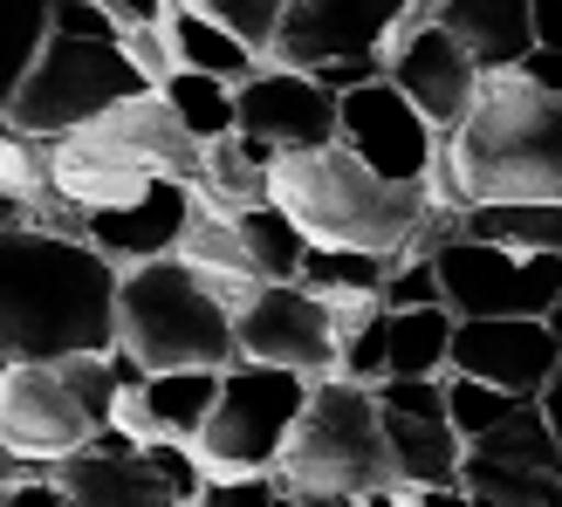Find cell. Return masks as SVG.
<instances>
[{"instance_id": "obj_1", "label": "cell", "mask_w": 562, "mask_h": 507, "mask_svg": "<svg viewBox=\"0 0 562 507\" xmlns=\"http://www.w3.org/2000/svg\"><path fill=\"white\" fill-rule=\"evenodd\" d=\"M117 281L90 240L42 227L0 234V363H69L117 350Z\"/></svg>"}, {"instance_id": "obj_2", "label": "cell", "mask_w": 562, "mask_h": 507, "mask_svg": "<svg viewBox=\"0 0 562 507\" xmlns=\"http://www.w3.org/2000/svg\"><path fill=\"white\" fill-rule=\"evenodd\" d=\"M439 185L446 206H562V97L487 76L439 151Z\"/></svg>"}, {"instance_id": "obj_3", "label": "cell", "mask_w": 562, "mask_h": 507, "mask_svg": "<svg viewBox=\"0 0 562 507\" xmlns=\"http://www.w3.org/2000/svg\"><path fill=\"white\" fill-rule=\"evenodd\" d=\"M268 206H281L308 234V247H357L405 261L426 234L432 185H391L344 145L329 151H289L268 165Z\"/></svg>"}, {"instance_id": "obj_4", "label": "cell", "mask_w": 562, "mask_h": 507, "mask_svg": "<svg viewBox=\"0 0 562 507\" xmlns=\"http://www.w3.org/2000/svg\"><path fill=\"white\" fill-rule=\"evenodd\" d=\"M117 357L145 378L165 371H234L240 336L234 308L220 302L179 254L145 268H124L117 281Z\"/></svg>"}, {"instance_id": "obj_5", "label": "cell", "mask_w": 562, "mask_h": 507, "mask_svg": "<svg viewBox=\"0 0 562 507\" xmlns=\"http://www.w3.org/2000/svg\"><path fill=\"white\" fill-rule=\"evenodd\" d=\"M274 473H281L289 494H350V500L405 494L398 473H391L378 391L350 384V378H323L308 391V412L295 418L289 453H281Z\"/></svg>"}, {"instance_id": "obj_6", "label": "cell", "mask_w": 562, "mask_h": 507, "mask_svg": "<svg viewBox=\"0 0 562 507\" xmlns=\"http://www.w3.org/2000/svg\"><path fill=\"white\" fill-rule=\"evenodd\" d=\"M151 82L131 69L124 42H76V35H48L35 76L21 82V97L8 110V131L35 137V145H63L82 137L97 117H110L117 103L145 97Z\"/></svg>"}, {"instance_id": "obj_7", "label": "cell", "mask_w": 562, "mask_h": 507, "mask_svg": "<svg viewBox=\"0 0 562 507\" xmlns=\"http://www.w3.org/2000/svg\"><path fill=\"white\" fill-rule=\"evenodd\" d=\"M308 378L295 371H268V363H234L227 384H220V405L206 418V432L192 453L206 460L213 481L227 473H274L281 453H289L295 418L308 412Z\"/></svg>"}, {"instance_id": "obj_8", "label": "cell", "mask_w": 562, "mask_h": 507, "mask_svg": "<svg viewBox=\"0 0 562 507\" xmlns=\"http://www.w3.org/2000/svg\"><path fill=\"white\" fill-rule=\"evenodd\" d=\"M446 281V308L460 323H508V316H549L562 302V254H515L487 240H446L432 254Z\"/></svg>"}, {"instance_id": "obj_9", "label": "cell", "mask_w": 562, "mask_h": 507, "mask_svg": "<svg viewBox=\"0 0 562 507\" xmlns=\"http://www.w3.org/2000/svg\"><path fill=\"white\" fill-rule=\"evenodd\" d=\"M240 336V363H268V371H295L308 384H323L344 371V336L323 295H308L302 281H268L234 316Z\"/></svg>"}, {"instance_id": "obj_10", "label": "cell", "mask_w": 562, "mask_h": 507, "mask_svg": "<svg viewBox=\"0 0 562 507\" xmlns=\"http://www.w3.org/2000/svg\"><path fill=\"white\" fill-rule=\"evenodd\" d=\"M418 8L426 0H289L268 63L302 69V76H316L329 63H363V55H384L398 42V27Z\"/></svg>"}, {"instance_id": "obj_11", "label": "cell", "mask_w": 562, "mask_h": 507, "mask_svg": "<svg viewBox=\"0 0 562 507\" xmlns=\"http://www.w3.org/2000/svg\"><path fill=\"white\" fill-rule=\"evenodd\" d=\"M384 76L398 82L405 103H412L439 137H453V131L467 124V110L481 103V82H487L481 69H473V55L432 21V0L398 27V42L384 48Z\"/></svg>"}, {"instance_id": "obj_12", "label": "cell", "mask_w": 562, "mask_h": 507, "mask_svg": "<svg viewBox=\"0 0 562 507\" xmlns=\"http://www.w3.org/2000/svg\"><path fill=\"white\" fill-rule=\"evenodd\" d=\"M90 412L69 398V384L55 363H8L0 371V446L27 466H63L76 453H90Z\"/></svg>"}, {"instance_id": "obj_13", "label": "cell", "mask_w": 562, "mask_h": 507, "mask_svg": "<svg viewBox=\"0 0 562 507\" xmlns=\"http://www.w3.org/2000/svg\"><path fill=\"white\" fill-rule=\"evenodd\" d=\"M336 145H344L350 158H363L391 185H432L446 137L405 103L398 82L378 76V82H363V90L344 97V137H336Z\"/></svg>"}, {"instance_id": "obj_14", "label": "cell", "mask_w": 562, "mask_h": 507, "mask_svg": "<svg viewBox=\"0 0 562 507\" xmlns=\"http://www.w3.org/2000/svg\"><path fill=\"white\" fill-rule=\"evenodd\" d=\"M240 137H255L268 151H329L344 137V103H336L316 76L268 63L261 76L240 82Z\"/></svg>"}, {"instance_id": "obj_15", "label": "cell", "mask_w": 562, "mask_h": 507, "mask_svg": "<svg viewBox=\"0 0 562 507\" xmlns=\"http://www.w3.org/2000/svg\"><path fill=\"white\" fill-rule=\"evenodd\" d=\"M453 378H481L508 398H542L562 378V343L542 316H508V323H460L453 336Z\"/></svg>"}, {"instance_id": "obj_16", "label": "cell", "mask_w": 562, "mask_h": 507, "mask_svg": "<svg viewBox=\"0 0 562 507\" xmlns=\"http://www.w3.org/2000/svg\"><path fill=\"white\" fill-rule=\"evenodd\" d=\"M82 145L124 158V165H137V172L179 179V185H192V192H200V179H206V145H192V137L179 131L172 103H165L158 90H145V97L117 103L110 117H97L90 131H82Z\"/></svg>"}, {"instance_id": "obj_17", "label": "cell", "mask_w": 562, "mask_h": 507, "mask_svg": "<svg viewBox=\"0 0 562 507\" xmlns=\"http://www.w3.org/2000/svg\"><path fill=\"white\" fill-rule=\"evenodd\" d=\"M432 21L473 55L481 76H515L536 55V0H432Z\"/></svg>"}, {"instance_id": "obj_18", "label": "cell", "mask_w": 562, "mask_h": 507, "mask_svg": "<svg viewBox=\"0 0 562 507\" xmlns=\"http://www.w3.org/2000/svg\"><path fill=\"white\" fill-rule=\"evenodd\" d=\"M48 172H55V192L82 213V219H103V213H131L145 206L151 192L165 185L158 172H137V165L110 158L97 145H82V137H63V145H48ZM179 185V179H172Z\"/></svg>"}, {"instance_id": "obj_19", "label": "cell", "mask_w": 562, "mask_h": 507, "mask_svg": "<svg viewBox=\"0 0 562 507\" xmlns=\"http://www.w3.org/2000/svg\"><path fill=\"white\" fill-rule=\"evenodd\" d=\"M48 487L63 494V507H186V500L151 473L145 453H131V460L76 453V460H63V466H48Z\"/></svg>"}, {"instance_id": "obj_20", "label": "cell", "mask_w": 562, "mask_h": 507, "mask_svg": "<svg viewBox=\"0 0 562 507\" xmlns=\"http://www.w3.org/2000/svg\"><path fill=\"white\" fill-rule=\"evenodd\" d=\"M384 446H391V473H398L405 494L460 487L467 439L453 432V418H446V412H384Z\"/></svg>"}, {"instance_id": "obj_21", "label": "cell", "mask_w": 562, "mask_h": 507, "mask_svg": "<svg viewBox=\"0 0 562 507\" xmlns=\"http://www.w3.org/2000/svg\"><path fill=\"white\" fill-rule=\"evenodd\" d=\"M165 27H172V55H179V69L220 76V82H234V90H240L247 76H261V69H268V55H261L255 42H240L234 27L206 21L200 8H172V14H165Z\"/></svg>"}, {"instance_id": "obj_22", "label": "cell", "mask_w": 562, "mask_h": 507, "mask_svg": "<svg viewBox=\"0 0 562 507\" xmlns=\"http://www.w3.org/2000/svg\"><path fill=\"white\" fill-rule=\"evenodd\" d=\"M158 97L172 103V117H179V131L192 145H227V137H240V90L234 82L179 69L172 82H158Z\"/></svg>"}, {"instance_id": "obj_23", "label": "cell", "mask_w": 562, "mask_h": 507, "mask_svg": "<svg viewBox=\"0 0 562 507\" xmlns=\"http://www.w3.org/2000/svg\"><path fill=\"white\" fill-rule=\"evenodd\" d=\"M55 35V0H0V124Z\"/></svg>"}, {"instance_id": "obj_24", "label": "cell", "mask_w": 562, "mask_h": 507, "mask_svg": "<svg viewBox=\"0 0 562 507\" xmlns=\"http://www.w3.org/2000/svg\"><path fill=\"white\" fill-rule=\"evenodd\" d=\"M220 384H227V371H165V378H145V398H151V418H158V439L200 446L206 418H213V405H220Z\"/></svg>"}, {"instance_id": "obj_25", "label": "cell", "mask_w": 562, "mask_h": 507, "mask_svg": "<svg viewBox=\"0 0 562 507\" xmlns=\"http://www.w3.org/2000/svg\"><path fill=\"white\" fill-rule=\"evenodd\" d=\"M453 308H405L391 316V378H453Z\"/></svg>"}, {"instance_id": "obj_26", "label": "cell", "mask_w": 562, "mask_h": 507, "mask_svg": "<svg viewBox=\"0 0 562 507\" xmlns=\"http://www.w3.org/2000/svg\"><path fill=\"white\" fill-rule=\"evenodd\" d=\"M391 254H357V247H308L302 261V289L323 295V302H384V281H391Z\"/></svg>"}, {"instance_id": "obj_27", "label": "cell", "mask_w": 562, "mask_h": 507, "mask_svg": "<svg viewBox=\"0 0 562 507\" xmlns=\"http://www.w3.org/2000/svg\"><path fill=\"white\" fill-rule=\"evenodd\" d=\"M460 234L515 254H562V206H460Z\"/></svg>"}, {"instance_id": "obj_28", "label": "cell", "mask_w": 562, "mask_h": 507, "mask_svg": "<svg viewBox=\"0 0 562 507\" xmlns=\"http://www.w3.org/2000/svg\"><path fill=\"white\" fill-rule=\"evenodd\" d=\"M234 227H240L247 261H255L261 281H295V274H302V261H308V234H302L281 206H268V200H261V206H240Z\"/></svg>"}, {"instance_id": "obj_29", "label": "cell", "mask_w": 562, "mask_h": 507, "mask_svg": "<svg viewBox=\"0 0 562 507\" xmlns=\"http://www.w3.org/2000/svg\"><path fill=\"white\" fill-rule=\"evenodd\" d=\"M460 487L481 507H562V481H555V473H528V466L487 460V453H467Z\"/></svg>"}, {"instance_id": "obj_30", "label": "cell", "mask_w": 562, "mask_h": 507, "mask_svg": "<svg viewBox=\"0 0 562 507\" xmlns=\"http://www.w3.org/2000/svg\"><path fill=\"white\" fill-rule=\"evenodd\" d=\"M467 453H487V460H508V466H528V473H555V481H562L555 432H549V418H542V405H536V398L515 405L508 426H494L481 446H467Z\"/></svg>"}, {"instance_id": "obj_31", "label": "cell", "mask_w": 562, "mask_h": 507, "mask_svg": "<svg viewBox=\"0 0 562 507\" xmlns=\"http://www.w3.org/2000/svg\"><path fill=\"white\" fill-rule=\"evenodd\" d=\"M515 405H528V398H508V391H494L481 378H446V418H453V432L467 446H481L494 426H508Z\"/></svg>"}, {"instance_id": "obj_32", "label": "cell", "mask_w": 562, "mask_h": 507, "mask_svg": "<svg viewBox=\"0 0 562 507\" xmlns=\"http://www.w3.org/2000/svg\"><path fill=\"white\" fill-rule=\"evenodd\" d=\"M0 192L21 206V213H42L55 200V172H48V145L35 137L8 131V145H0Z\"/></svg>"}, {"instance_id": "obj_33", "label": "cell", "mask_w": 562, "mask_h": 507, "mask_svg": "<svg viewBox=\"0 0 562 507\" xmlns=\"http://www.w3.org/2000/svg\"><path fill=\"white\" fill-rule=\"evenodd\" d=\"M179 8H200L206 21L234 27L240 42H255L261 55H274V35H281V14H289V0H179Z\"/></svg>"}, {"instance_id": "obj_34", "label": "cell", "mask_w": 562, "mask_h": 507, "mask_svg": "<svg viewBox=\"0 0 562 507\" xmlns=\"http://www.w3.org/2000/svg\"><path fill=\"white\" fill-rule=\"evenodd\" d=\"M336 378H350V384H384L391 378V308H378L371 323H363L357 336H344V371Z\"/></svg>"}, {"instance_id": "obj_35", "label": "cell", "mask_w": 562, "mask_h": 507, "mask_svg": "<svg viewBox=\"0 0 562 507\" xmlns=\"http://www.w3.org/2000/svg\"><path fill=\"white\" fill-rule=\"evenodd\" d=\"M384 308H391V316H405V308H446V281H439V268L426 261V254H405V261L391 268Z\"/></svg>"}, {"instance_id": "obj_36", "label": "cell", "mask_w": 562, "mask_h": 507, "mask_svg": "<svg viewBox=\"0 0 562 507\" xmlns=\"http://www.w3.org/2000/svg\"><path fill=\"white\" fill-rule=\"evenodd\" d=\"M124 55H131V69L151 82H172L179 76V55H172V27L165 21H151V27H124Z\"/></svg>"}, {"instance_id": "obj_37", "label": "cell", "mask_w": 562, "mask_h": 507, "mask_svg": "<svg viewBox=\"0 0 562 507\" xmlns=\"http://www.w3.org/2000/svg\"><path fill=\"white\" fill-rule=\"evenodd\" d=\"M289 487H281V473H227V481H206L200 507H281Z\"/></svg>"}, {"instance_id": "obj_38", "label": "cell", "mask_w": 562, "mask_h": 507, "mask_svg": "<svg viewBox=\"0 0 562 507\" xmlns=\"http://www.w3.org/2000/svg\"><path fill=\"white\" fill-rule=\"evenodd\" d=\"M55 35H76V42H124V27L110 21V8H97V0H55Z\"/></svg>"}, {"instance_id": "obj_39", "label": "cell", "mask_w": 562, "mask_h": 507, "mask_svg": "<svg viewBox=\"0 0 562 507\" xmlns=\"http://www.w3.org/2000/svg\"><path fill=\"white\" fill-rule=\"evenodd\" d=\"M97 8H110L117 27H151V21L172 14V0H97Z\"/></svg>"}, {"instance_id": "obj_40", "label": "cell", "mask_w": 562, "mask_h": 507, "mask_svg": "<svg viewBox=\"0 0 562 507\" xmlns=\"http://www.w3.org/2000/svg\"><path fill=\"white\" fill-rule=\"evenodd\" d=\"M515 76H521V82H536V90H549V97H562V55H555V48H536Z\"/></svg>"}, {"instance_id": "obj_41", "label": "cell", "mask_w": 562, "mask_h": 507, "mask_svg": "<svg viewBox=\"0 0 562 507\" xmlns=\"http://www.w3.org/2000/svg\"><path fill=\"white\" fill-rule=\"evenodd\" d=\"M27 487H42V466H27V460H8V453H0V507H14Z\"/></svg>"}, {"instance_id": "obj_42", "label": "cell", "mask_w": 562, "mask_h": 507, "mask_svg": "<svg viewBox=\"0 0 562 507\" xmlns=\"http://www.w3.org/2000/svg\"><path fill=\"white\" fill-rule=\"evenodd\" d=\"M536 48L562 55V0H536Z\"/></svg>"}, {"instance_id": "obj_43", "label": "cell", "mask_w": 562, "mask_h": 507, "mask_svg": "<svg viewBox=\"0 0 562 507\" xmlns=\"http://www.w3.org/2000/svg\"><path fill=\"white\" fill-rule=\"evenodd\" d=\"M405 507H481V500H473L467 487H426V494H412Z\"/></svg>"}, {"instance_id": "obj_44", "label": "cell", "mask_w": 562, "mask_h": 507, "mask_svg": "<svg viewBox=\"0 0 562 507\" xmlns=\"http://www.w3.org/2000/svg\"><path fill=\"white\" fill-rule=\"evenodd\" d=\"M536 405H542V418H549V432H555V453H562V378H555V384L542 391Z\"/></svg>"}, {"instance_id": "obj_45", "label": "cell", "mask_w": 562, "mask_h": 507, "mask_svg": "<svg viewBox=\"0 0 562 507\" xmlns=\"http://www.w3.org/2000/svg\"><path fill=\"white\" fill-rule=\"evenodd\" d=\"M281 507H363V500H350V494H289Z\"/></svg>"}, {"instance_id": "obj_46", "label": "cell", "mask_w": 562, "mask_h": 507, "mask_svg": "<svg viewBox=\"0 0 562 507\" xmlns=\"http://www.w3.org/2000/svg\"><path fill=\"white\" fill-rule=\"evenodd\" d=\"M14 507H63V494H55V487H48V473H42V487H27Z\"/></svg>"}, {"instance_id": "obj_47", "label": "cell", "mask_w": 562, "mask_h": 507, "mask_svg": "<svg viewBox=\"0 0 562 507\" xmlns=\"http://www.w3.org/2000/svg\"><path fill=\"white\" fill-rule=\"evenodd\" d=\"M14 227H27V213L8 200V192H0V234H14Z\"/></svg>"}, {"instance_id": "obj_48", "label": "cell", "mask_w": 562, "mask_h": 507, "mask_svg": "<svg viewBox=\"0 0 562 507\" xmlns=\"http://www.w3.org/2000/svg\"><path fill=\"white\" fill-rule=\"evenodd\" d=\"M542 323H549V329H555V343H562V302H555V308H549V316H542Z\"/></svg>"}, {"instance_id": "obj_49", "label": "cell", "mask_w": 562, "mask_h": 507, "mask_svg": "<svg viewBox=\"0 0 562 507\" xmlns=\"http://www.w3.org/2000/svg\"><path fill=\"white\" fill-rule=\"evenodd\" d=\"M0 145H8V124H0Z\"/></svg>"}, {"instance_id": "obj_50", "label": "cell", "mask_w": 562, "mask_h": 507, "mask_svg": "<svg viewBox=\"0 0 562 507\" xmlns=\"http://www.w3.org/2000/svg\"><path fill=\"white\" fill-rule=\"evenodd\" d=\"M172 8H179V0H172Z\"/></svg>"}, {"instance_id": "obj_51", "label": "cell", "mask_w": 562, "mask_h": 507, "mask_svg": "<svg viewBox=\"0 0 562 507\" xmlns=\"http://www.w3.org/2000/svg\"><path fill=\"white\" fill-rule=\"evenodd\" d=\"M405 500H412V494H405Z\"/></svg>"}]
</instances>
